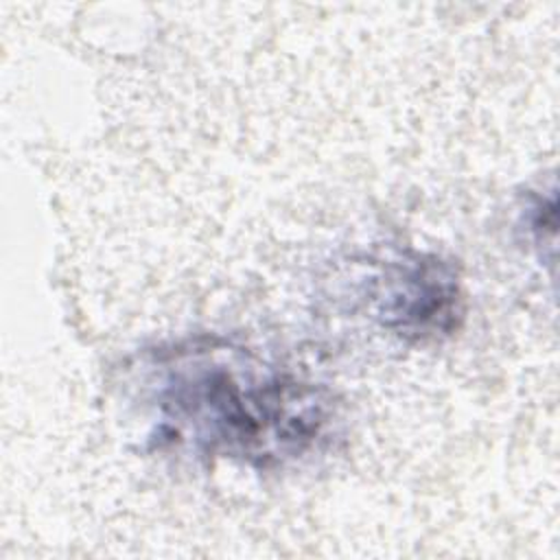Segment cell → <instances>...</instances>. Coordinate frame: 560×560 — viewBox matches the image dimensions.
<instances>
[{"instance_id":"cell-3","label":"cell","mask_w":560,"mask_h":560,"mask_svg":"<svg viewBox=\"0 0 560 560\" xmlns=\"http://www.w3.org/2000/svg\"><path fill=\"white\" fill-rule=\"evenodd\" d=\"M525 228L529 238L536 243V247L542 249V245L553 247V243L545 236L549 232L556 234V195L549 190V195H532L525 203Z\"/></svg>"},{"instance_id":"cell-2","label":"cell","mask_w":560,"mask_h":560,"mask_svg":"<svg viewBox=\"0 0 560 560\" xmlns=\"http://www.w3.org/2000/svg\"><path fill=\"white\" fill-rule=\"evenodd\" d=\"M332 298L350 315L411 346L453 337L466 317L457 269L438 254L411 247L350 258L337 276Z\"/></svg>"},{"instance_id":"cell-1","label":"cell","mask_w":560,"mask_h":560,"mask_svg":"<svg viewBox=\"0 0 560 560\" xmlns=\"http://www.w3.org/2000/svg\"><path fill=\"white\" fill-rule=\"evenodd\" d=\"M120 385L153 448L208 464L282 470L322 453L341 424L326 383L210 332L142 348Z\"/></svg>"}]
</instances>
